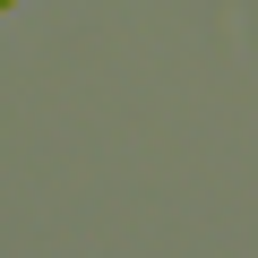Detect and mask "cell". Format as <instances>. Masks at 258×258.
<instances>
[{
    "label": "cell",
    "mask_w": 258,
    "mask_h": 258,
    "mask_svg": "<svg viewBox=\"0 0 258 258\" xmlns=\"http://www.w3.org/2000/svg\"><path fill=\"white\" fill-rule=\"evenodd\" d=\"M0 9H9V0H0Z\"/></svg>",
    "instance_id": "1"
}]
</instances>
